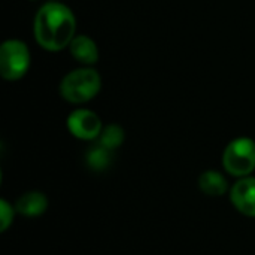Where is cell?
<instances>
[{
	"label": "cell",
	"mask_w": 255,
	"mask_h": 255,
	"mask_svg": "<svg viewBox=\"0 0 255 255\" xmlns=\"http://www.w3.org/2000/svg\"><path fill=\"white\" fill-rule=\"evenodd\" d=\"M30 67V52L24 42L9 39L0 46V75L6 81L21 79Z\"/></svg>",
	"instance_id": "cell-4"
},
{
	"label": "cell",
	"mask_w": 255,
	"mask_h": 255,
	"mask_svg": "<svg viewBox=\"0 0 255 255\" xmlns=\"http://www.w3.org/2000/svg\"><path fill=\"white\" fill-rule=\"evenodd\" d=\"M15 209L18 214L28 218L39 217L48 209V197L40 191H28L18 197Z\"/></svg>",
	"instance_id": "cell-8"
},
{
	"label": "cell",
	"mask_w": 255,
	"mask_h": 255,
	"mask_svg": "<svg viewBox=\"0 0 255 255\" xmlns=\"http://www.w3.org/2000/svg\"><path fill=\"white\" fill-rule=\"evenodd\" d=\"M111 161H112V149H108L99 143L87 152V164L96 172H102L108 169Z\"/></svg>",
	"instance_id": "cell-10"
},
{
	"label": "cell",
	"mask_w": 255,
	"mask_h": 255,
	"mask_svg": "<svg viewBox=\"0 0 255 255\" xmlns=\"http://www.w3.org/2000/svg\"><path fill=\"white\" fill-rule=\"evenodd\" d=\"M230 200L238 212L255 218V178H239L230 188Z\"/></svg>",
	"instance_id": "cell-6"
},
{
	"label": "cell",
	"mask_w": 255,
	"mask_h": 255,
	"mask_svg": "<svg viewBox=\"0 0 255 255\" xmlns=\"http://www.w3.org/2000/svg\"><path fill=\"white\" fill-rule=\"evenodd\" d=\"M69 131L81 140H94L99 139L103 126L100 117L88 109H75L67 117Z\"/></svg>",
	"instance_id": "cell-5"
},
{
	"label": "cell",
	"mask_w": 255,
	"mask_h": 255,
	"mask_svg": "<svg viewBox=\"0 0 255 255\" xmlns=\"http://www.w3.org/2000/svg\"><path fill=\"white\" fill-rule=\"evenodd\" d=\"M69 49L73 58L82 63L84 66H91L99 60V48L90 36L85 34L75 36L69 45Z\"/></svg>",
	"instance_id": "cell-7"
},
{
	"label": "cell",
	"mask_w": 255,
	"mask_h": 255,
	"mask_svg": "<svg viewBox=\"0 0 255 255\" xmlns=\"http://www.w3.org/2000/svg\"><path fill=\"white\" fill-rule=\"evenodd\" d=\"M199 188L209 197H221L229 191V181L218 170H205L199 176Z\"/></svg>",
	"instance_id": "cell-9"
},
{
	"label": "cell",
	"mask_w": 255,
	"mask_h": 255,
	"mask_svg": "<svg viewBox=\"0 0 255 255\" xmlns=\"http://www.w3.org/2000/svg\"><path fill=\"white\" fill-rule=\"evenodd\" d=\"M16 209L12 208L6 200L0 202V230L6 232L9 229V226L13 221V215H15Z\"/></svg>",
	"instance_id": "cell-12"
},
{
	"label": "cell",
	"mask_w": 255,
	"mask_h": 255,
	"mask_svg": "<svg viewBox=\"0 0 255 255\" xmlns=\"http://www.w3.org/2000/svg\"><path fill=\"white\" fill-rule=\"evenodd\" d=\"M223 167L232 176H250L255 170L254 140L251 137L233 139L223 152Z\"/></svg>",
	"instance_id": "cell-3"
},
{
	"label": "cell",
	"mask_w": 255,
	"mask_h": 255,
	"mask_svg": "<svg viewBox=\"0 0 255 255\" xmlns=\"http://www.w3.org/2000/svg\"><path fill=\"white\" fill-rule=\"evenodd\" d=\"M124 140V131L120 126L117 124H111L108 127H105L99 136V145L108 148V149H115L118 148Z\"/></svg>",
	"instance_id": "cell-11"
},
{
	"label": "cell",
	"mask_w": 255,
	"mask_h": 255,
	"mask_svg": "<svg viewBox=\"0 0 255 255\" xmlns=\"http://www.w3.org/2000/svg\"><path fill=\"white\" fill-rule=\"evenodd\" d=\"M102 87V78L91 67H81L69 72L60 82V94L73 105H82L94 99Z\"/></svg>",
	"instance_id": "cell-2"
},
{
	"label": "cell",
	"mask_w": 255,
	"mask_h": 255,
	"mask_svg": "<svg viewBox=\"0 0 255 255\" xmlns=\"http://www.w3.org/2000/svg\"><path fill=\"white\" fill-rule=\"evenodd\" d=\"M76 19L73 12L60 1H48L36 12L33 34L40 48L57 52L70 45L75 37Z\"/></svg>",
	"instance_id": "cell-1"
}]
</instances>
